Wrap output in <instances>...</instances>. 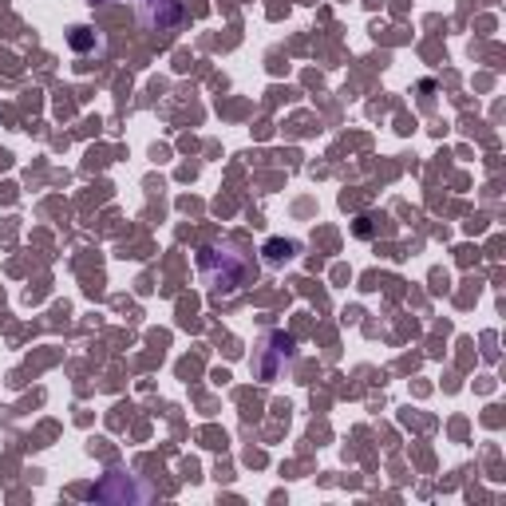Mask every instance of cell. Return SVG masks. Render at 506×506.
I'll return each instance as SVG.
<instances>
[{
    "label": "cell",
    "instance_id": "6da1fadb",
    "mask_svg": "<svg viewBox=\"0 0 506 506\" xmlns=\"http://www.w3.org/2000/svg\"><path fill=\"white\" fill-rule=\"evenodd\" d=\"M202 265H206V277H210V285H214V289L230 293V289L242 285L245 265H242V257H237V253H206Z\"/></svg>",
    "mask_w": 506,
    "mask_h": 506
},
{
    "label": "cell",
    "instance_id": "7a4b0ae2",
    "mask_svg": "<svg viewBox=\"0 0 506 506\" xmlns=\"http://www.w3.org/2000/svg\"><path fill=\"white\" fill-rule=\"evenodd\" d=\"M150 4V24H175L178 21V13H183V8H178V0H147Z\"/></svg>",
    "mask_w": 506,
    "mask_h": 506
}]
</instances>
